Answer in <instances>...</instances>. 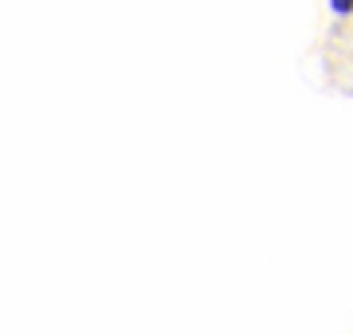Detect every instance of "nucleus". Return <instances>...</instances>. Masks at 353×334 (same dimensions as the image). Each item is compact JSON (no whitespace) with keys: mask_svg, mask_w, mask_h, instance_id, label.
I'll return each mask as SVG.
<instances>
[{"mask_svg":"<svg viewBox=\"0 0 353 334\" xmlns=\"http://www.w3.org/2000/svg\"><path fill=\"white\" fill-rule=\"evenodd\" d=\"M350 59H353V39H350Z\"/></svg>","mask_w":353,"mask_h":334,"instance_id":"nucleus-2","label":"nucleus"},{"mask_svg":"<svg viewBox=\"0 0 353 334\" xmlns=\"http://www.w3.org/2000/svg\"><path fill=\"white\" fill-rule=\"evenodd\" d=\"M330 12L334 16H353V0H330Z\"/></svg>","mask_w":353,"mask_h":334,"instance_id":"nucleus-1","label":"nucleus"}]
</instances>
